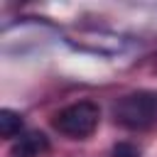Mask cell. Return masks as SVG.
<instances>
[{
    "instance_id": "cell-3",
    "label": "cell",
    "mask_w": 157,
    "mask_h": 157,
    "mask_svg": "<svg viewBox=\"0 0 157 157\" xmlns=\"http://www.w3.org/2000/svg\"><path fill=\"white\" fill-rule=\"evenodd\" d=\"M20 132H22V118H20V113H15L10 108H2L0 110V135L5 140H12Z\"/></svg>"
},
{
    "instance_id": "cell-4",
    "label": "cell",
    "mask_w": 157,
    "mask_h": 157,
    "mask_svg": "<svg viewBox=\"0 0 157 157\" xmlns=\"http://www.w3.org/2000/svg\"><path fill=\"white\" fill-rule=\"evenodd\" d=\"M113 157H140V147L132 142H118L110 152Z\"/></svg>"
},
{
    "instance_id": "cell-1",
    "label": "cell",
    "mask_w": 157,
    "mask_h": 157,
    "mask_svg": "<svg viewBox=\"0 0 157 157\" xmlns=\"http://www.w3.org/2000/svg\"><path fill=\"white\" fill-rule=\"evenodd\" d=\"M113 118L128 130H147L157 125V91H135L123 96L113 108Z\"/></svg>"
},
{
    "instance_id": "cell-2",
    "label": "cell",
    "mask_w": 157,
    "mask_h": 157,
    "mask_svg": "<svg viewBox=\"0 0 157 157\" xmlns=\"http://www.w3.org/2000/svg\"><path fill=\"white\" fill-rule=\"evenodd\" d=\"M98 120H101V110L96 103L91 101H78L74 105H66L64 110H59L52 120V125L66 135V137H74V140H83L88 135H93V130L98 128Z\"/></svg>"
}]
</instances>
